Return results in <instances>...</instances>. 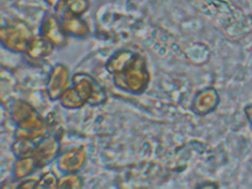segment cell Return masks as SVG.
<instances>
[{
	"label": "cell",
	"mask_w": 252,
	"mask_h": 189,
	"mask_svg": "<svg viewBox=\"0 0 252 189\" xmlns=\"http://www.w3.org/2000/svg\"><path fill=\"white\" fill-rule=\"evenodd\" d=\"M105 69L114 85L132 94H143L150 83V72L145 57L131 49L115 51L106 61Z\"/></svg>",
	"instance_id": "obj_1"
},
{
	"label": "cell",
	"mask_w": 252,
	"mask_h": 189,
	"mask_svg": "<svg viewBox=\"0 0 252 189\" xmlns=\"http://www.w3.org/2000/svg\"><path fill=\"white\" fill-rule=\"evenodd\" d=\"M107 100V94L99 83L91 75L76 73L72 76L71 87L62 94L60 104L67 109H78L85 104L97 106Z\"/></svg>",
	"instance_id": "obj_2"
},
{
	"label": "cell",
	"mask_w": 252,
	"mask_h": 189,
	"mask_svg": "<svg viewBox=\"0 0 252 189\" xmlns=\"http://www.w3.org/2000/svg\"><path fill=\"white\" fill-rule=\"evenodd\" d=\"M9 112L17 128L23 130H36L47 125L38 111L24 99L14 100L10 105Z\"/></svg>",
	"instance_id": "obj_3"
},
{
	"label": "cell",
	"mask_w": 252,
	"mask_h": 189,
	"mask_svg": "<svg viewBox=\"0 0 252 189\" xmlns=\"http://www.w3.org/2000/svg\"><path fill=\"white\" fill-rule=\"evenodd\" d=\"M32 36V35L24 25L8 24L2 26L0 30L1 45L14 53H25Z\"/></svg>",
	"instance_id": "obj_4"
},
{
	"label": "cell",
	"mask_w": 252,
	"mask_h": 189,
	"mask_svg": "<svg viewBox=\"0 0 252 189\" xmlns=\"http://www.w3.org/2000/svg\"><path fill=\"white\" fill-rule=\"evenodd\" d=\"M38 34L49 41L55 48H63L68 43V35L65 33L60 19L54 13H45L38 29Z\"/></svg>",
	"instance_id": "obj_5"
},
{
	"label": "cell",
	"mask_w": 252,
	"mask_h": 189,
	"mask_svg": "<svg viewBox=\"0 0 252 189\" xmlns=\"http://www.w3.org/2000/svg\"><path fill=\"white\" fill-rule=\"evenodd\" d=\"M72 77L68 68L62 64H55L48 76L46 93L51 100H59L62 94L71 87Z\"/></svg>",
	"instance_id": "obj_6"
},
{
	"label": "cell",
	"mask_w": 252,
	"mask_h": 189,
	"mask_svg": "<svg viewBox=\"0 0 252 189\" xmlns=\"http://www.w3.org/2000/svg\"><path fill=\"white\" fill-rule=\"evenodd\" d=\"M88 155L84 147L70 148L58 155L55 159L57 169L63 173H79L87 163Z\"/></svg>",
	"instance_id": "obj_7"
},
{
	"label": "cell",
	"mask_w": 252,
	"mask_h": 189,
	"mask_svg": "<svg viewBox=\"0 0 252 189\" xmlns=\"http://www.w3.org/2000/svg\"><path fill=\"white\" fill-rule=\"evenodd\" d=\"M59 154L60 143L58 139L54 135L48 134L35 145L32 158H34L37 167L42 168L56 159Z\"/></svg>",
	"instance_id": "obj_8"
},
{
	"label": "cell",
	"mask_w": 252,
	"mask_h": 189,
	"mask_svg": "<svg viewBox=\"0 0 252 189\" xmlns=\"http://www.w3.org/2000/svg\"><path fill=\"white\" fill-rule=\"evenodd\" d=\"M220 102V96L216 89L209 87L199 92L191 105L192 111L197 115H206L218 106Z\"/></svg>",
	"instance_id": "obj_9"
},
{
	"label": "cell",
	"mask_w": 252,
	"mask_h": 189,
	"mask_svg": "<svg viewBox=\"0 0 252 189\" xmlns=\"http://www.w3.org/2000/svg\"><path fill=\"white\" fill-rule=\"evenodd\" d=\"M91 0H57L55 3V14L58 18L67 16L82 17L89 11Z\"/></svg>",
	"instance_id": "obj_10"
},
{
	"label": "cell",
	"mask_w": 252,
	"mask_h": 189,
	"mask_svg": "<svg viewBox=\"0 0 252 189\" xmlns=\"http://www.w3.org/2000/svg\"><path fill=\"white\" fill-rule=\"evenodd\" d=\"M59 19L65 33L69 37L84 39L89 35L90 27L88 23L81 17L67 16Z\"/></svg>",
	"instance_id": "obj_11"
},
{
	"label": "cell",
	"mask_w": 252,
	"mask_h": 189,
	"mask_svg": "<svg viewBox=\"0 0 252 189\" xmlns=\"http://www.w3.org/2000/svg\"><path fill=\"white\" fill-rule=\"evenodd\" d=\"M54 50L55 47L49 41L40 34H36L30 38L25 54L32 60H40L49 56Z\"/></svg>",
	"instance_id": "obj_12"
},
{
	"label": "cell",
	"mask_w": 252,
	"mask_h": 189,
	"mask_svg": "<svg viewBox=\"0 0 252 189\" xmlns=\"http://www.w3.org/2000/svg\"><path fill=\"white\" fill-rule=\"evenodd\" d=\"M37 168V164L32 157L16 158L12 167V177L16 181L22 180L31 176Z\"/></svg>",
	"instance_id": "obj_13"
},
{
	"label": "cell",
	"mask_w": 252,
	"mask_h": 189,
	"mask_svg": "<svg viewBox=\"0 0 252 189\" xmlns=\"http://www.w3.org/2000/svg\"><path fill=\"white\" fill-rule=\"evenodd\" d=\"M35 145H36L35 143L28 139L18 138L14 140L11 150L14 156L16 157V158H28V157H32Z\"/></svg>",
	"instance_id": "obj_14"
},
{
	"label": "cell",
	"mask_w": 252,
	"mask_h": 189,
	"mask_svg": "<svg viewBox=\"0 0 252 189\" xmlns=\"http://www.w3.org/2000/svg\"><path fill=\"white\" fill-rule=\"evenodd\" d=\"M83 184H84L83 178L78 173H67V174H63V176H61L58 179L57 188L79 189L83 187Z\"/></svg>",
	"instance_id": "obj_15"
},
{
	"label": "cell",
	"mask_w": 252,
	"mask_h": 189,
	"mask_svg": "<svg viewBox=\"0 0 252 189\" xmlns=\"http://www.w3.org/2000/svg\"><path fill=\"white\" fill-rule=\"evenodd\" d=\"M58 177L52 171H46L40 175L36 188H57Z\"/></svg>",
	"instance_id": "obj_16"
},
{
	"label": "cell",
	"mask_w": 252,
	"mask_h": 189,
	"mask_svg": "<svg viewBox=\"0 0 252 189\" xmlns=\"http://www.w3.org/2000/svg\"><path fill=\"white\" fill-rule=\"evenodd\" d=\"M16 181V180H15ZM37 181L38 178H34V177H27L24 178L22 180H18L16 181L17 184L15 183L13 188H28V189H32V188H36L37 186Z\"/></svg>",
	"instance_id": "obj_17"
},
{
	"label": "cell",
	"mask_w": 252,
	"mask_h": 189,
	"mask_svg": "<svg viewBox=\"0 0 252 189\" xmlns=\"http://www.w3.org/2000/svg\"><path fill=\"white\" fill-rule=\"evenodd\" d=\"M244 112H245V115H246V117H247V119H248L250 125L252 126V104L247 105V106L245 107V109H244Z\"/></svg>",
	"instance_id": "obj_18"
},
{
	"label": "cell",
	"mask_w": 252,
	"mask_h": 189,
	"mask_svg": "<svg viewBox=\"0 0 252 189\" xmlns=\"http://www.w3.org/2000/svg\"><path fill=\"white\" fill-rule=\"evenodd\" d=\"M56 1H57V0H56Z\"/></svg>",
	"instance_id": "obj_19"
}]
</instances>
